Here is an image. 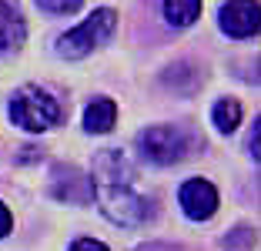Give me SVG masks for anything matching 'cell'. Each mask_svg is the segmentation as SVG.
<instances>
[{
	"label": "cell",
	"instance_id": "cell-1",
	"mask_svg": "<svg viewBox=\"0 0 261 251\" xmlns=\"http://www.w3.org/2000/svg\"><path fill=\"white\" fill-rule=\"evenodd\" d=\"M134 181H138V174L124 151H117V147L97 151L91 171V191L97 198L100 214L121 228H138L151 218V201L138 191Z\"/></svg>",
	"mask_w": 261,
	"mask_h": 251
},
{
	"label": "cell",
	"instance_id": "cell-2",
	"mask_svg": "<svg viewBox=\"0 0 261 251\" xmlns=\"http://www.w3.org/2000/svg\"><path fill=\"white\" fill-rule=\"evenodd\" d=\"M61 117H64L61 104L44 87H37V84H23V87L14 91V97H10V121L17 128L31 131V134L50 131L54 124H61Z\"/></svg>",
	"mask_w": 261,
	"mask_h": 251
},
{
	"label": "cell",
	"instance_id": "cell-3",
	"mask_svg": "<svg viewBox=\"0 0 261 251\" xmlns=\"http://www.w3.org/2000/svg\"><path fill=\"white\" fill-rule=\"evenodd\" d=\"M114 27H117V14L111 7L94 10L87 20H81L77 27H70L67 34L57 37V54H61L64 61H81V57H87L91 51L108 44Z\"/></svg>",
	"mask_w": 261,
	"mask_h": 251
},
{
	"label": "cell",
	"instance_id": "cell-4",
	"mask_svg": "<svg viewBox=\"0 0 261 251\" xmlns=\"http://www.w3.org/2000/svg\"><path fill=\"white\" fill-rule=\"evenodd\" d=\"M138 147L141 154H144L151 164H177V161L188 158V147H191V141H188L185 128H174V124H154V128H144L138 134Z\"/></svg>",
	"mask_w": 261,
	"mask_h": 251
},
{
	"label": "cell",
	"instance_id": "cell-5",
	"mask_svg": "<svg viewBox=\"0 0 261 251\" xmlns=\"http://www.w3.org/2000/svg\"><path fill=\"white\" fill-rule=\"evenodd\" d=\"M177 205L191 221H207L218 211V188L204 178H188L177 188Z\"/></svg>",
	"mask_w": 261,
	"mask_h": 251
},
{
	"label": "cell",
	"instance_id": "cell-6",
	"mask_svg": "<svg viewBox=\"0 0 261 251\" xmlns=\"http://www.w3.org/2000/svg\"><path fill=\"white\" fill-rule=\"evenodd\" d=\"M221 31L234 40H245L258 34V0H228L218 14Z\"/></svg>",
	"mask_w": 261,
	"mask_h": 251
},
{
	"label": "cell",
	"instance_id": "cell-7",
	"mask_svg": "<svg viewBox=\"0 0 261 251\" xmlns=\"http://www.w3.org/2000/svg\"><path fill=\"white\" fill-rule=\"evenodd\" d=\"M27 40V23H23L20 4L17 0H0V54L17 51Z\"/></svg>",
	"mask_w": 261,
	"mask_h": 251
},
{
	"label": "cell",
	"instance_id": "cell-8",
	"mask_svg": "<svg viewBox=\"0 0 261 251\" xmlns=\"http://www.w3.org/2000/svg\"><path fill=\"white\" fill-rule=\"evenodd\" d=\"M117 121V104L111 97H94L84 111V131L87 134H108Z\"/></svg>",
	"mask_w": 261,
	"mask_h": 251
},
{
	"label": "cell",
	"instance_id": "cell-9",
	"mask_svg": "<svg viewBox=\"0 0 261 251\" xmlns=\"http://www.w3.org/2000/svg\"><path fill=\"white\" fill-rule=\"evenodd\" d=\"M201 14V0H164V20L171 27H191Z\"/></svg>",
	"mask_w": 261,
	"mask_h": 251
},
{
	"label": "cell",
	"instance_id": "cell-10",
	"mask_svg": "<svg viewBox=\"0 0 261 251\" xmlns=\"http://www.w3.org/2000/svg\"><path fill=\"white\" fill-rule=\"evenodd\" d=\"M211 121H215V128L221 131V134H231V131L241 124V104L234 97H221L215 104V111H211Z\"/></svg>",
	"mask_w": 261,
	"mask_h": 251
},
{
	"label": "cell",
	"instance_id": "cell-11",
	"mask_svg": "<svg viewBox=\"0 0 261 251\" xmlns=\"http://www.w3.org/2000/svg\"><path fill=\"white\" fill-rule=\"evenodd\" d=\"M37 4L47 14H74V10H81L84 0H37Z\"/></svg>",
	"mask_w": 261,
	"mask_h": 251
},
{
	"label": "cell",
	"instance_id": "cell-12",
	"mask_svg": "<svg viewBox=\"0 0 261 251\" xmlns=\"http://www.w3.org/2000/svg\"><path fill=\"white\" fill-rule=\"evenodd\" d=\"M67 251H111V248L104 241H94V238H77Z\"/></svg>",
	"mask_w": 261,
	"mask_h": 251
},
{
	"label": "cell",
	"instance_id": "cell-13",
	"mask_svg": "<svg viewBox=\"0 0 261 251\" xmlns=\"http://www.w3.org/2000/svg\"><path fill=\"white\" fill-rule=\"evenodd\" d=\"M10 228H14V214H10V208L0 201V238H7Z\"/></svg>",
	"mask_w": 261,
	"mask_h": 251
},
{
	"label": "cell",
	"instance_id": "cell-14",
	"mask_svg": "<svg viewBox=\"0 0 261 251\" xmlns=\"http://www.w3.org/2000/svg\"><path fill=\"white\" fill-rule=\"evenodd\" d=\"M251 151H254V161H258V121H254V134H251Z\"/></svg>",
	"mask_w": 261,
	"mask_h": 251
}]
</instances>
